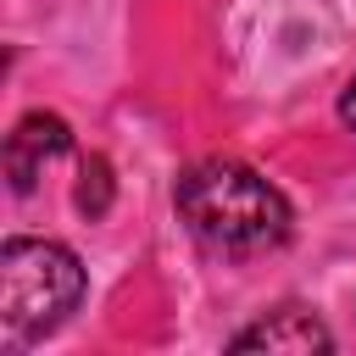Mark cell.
Returning a JSON list of instances; mask_svg holds the SVG:
<instances>
[{"instance_id":"6da1fadb","label":"cell","mask_w":356,"mask_h":356,"mask_svg":"<svg viewBox=\"0 0 356 356\" xmlns=\"http://www.w3.org/2000/svg\"><path fill=\"white\" fill-rule=\"evenodd\" d=\"M172 206H178L184 228L217 256H267L295 228V211H289L284 189L267 184L256 167H245L234 156L195 161L178 178Z\"/></svg>"},{"instance_id":"3957f363","label":"cell","mask_w":356,"mask_h":356,"mask_svg":"<svg viewBox=\"0 0 356 356\" xmlns=\"http://www.w3.org/2000/svg\"><path fill=\"white\" fill-rule=\"evenodd\" d=\"M72 150V128L56 117V111H28L11 134H6V178L17 195H28L44 172V161L67 156Z\"/></svg>"},{"instance_id":"277c9868","label":"cell","mask_w":356,"mask_h":356,"mask_svg":"<svg viewBox=\"0 0 356 356\" xmlns=\"http://www.w3.org/2000/svg\"><path fill=\"white\" fill-rule=\"evenodd\" d=\"M228 350H295V356H312V350H334V334H328V323H323L317 312H306V306H278V312H267L261 323L239 328V334L228 339Z\"/></svg>"},{"instance_id":"7a4b0ae2","label":"cell","mask_w":356,"mask_h":356,"mask_svg":"<svg viewBox=\"0 0 356 356\" xmlns=\"http://www.w3.org/2000/svg\"><path fill=\"white\" fill-rule=\"evenodd\" d=\"M83 300V267L61 239H6L0 250V323L11 339L50 334Z\"/></svg>"},{"instance_id":"8992f818","label":"cell","mask_w":356,"mask_h":356,"mask_svg":"<svg viewBox=\"0 0 356 356\" xmlns=\"http://www.w3.org/2000/svg\"><path fill=\"white\" fill-rule=\"evenodd\" d=\"M339 117H345V128L356 134V78L345 83V95H339Z\"/></svg>"},{"instance_id":"5b68a950","label":"cell","mask_w":356,"mask_h":356,"mask_svg":"<svg viewBox=\"0 0 356 356\" xmlns=\"http://www.w3.org/2000/svg\"><path fill=\"white\" fill-rule=\"evenodd\" d=\"M78 211L89 222L111 211V161L106 156H89L83 161V172H78Z\"/></svg>"}]
</instances>
